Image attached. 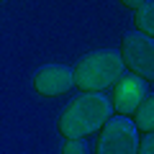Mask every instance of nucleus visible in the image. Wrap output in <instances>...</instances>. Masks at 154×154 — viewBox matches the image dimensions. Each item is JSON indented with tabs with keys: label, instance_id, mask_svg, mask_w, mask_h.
I'll use <instances>...</instances> for the list:
<instances>
[{
	"label": "nucleus",
	"instance_id": "nucleus-1",
	"mask_svg": "<svg viewBox=\"0 0 154 154\" xmlns=\"http://www.w3.org/2000/svg\"><path fill=\"white\" fill-rule=\"evenodd\" d=\"M110 116V103L103 93H82L62 110L57 131L64 139H85L98 131Z\"/></svg>",
	"mask_w": 154,
	"mask_h": 154
},
{
	"label": "nucleus",
	"instance_id": "nucleus-2",
	"mask_svg": "<svg viewBox=\"0 0 154 154\" xmlns=\"http://www.w3.org/2000/svg\"><path fill=\"white\" fill-rule=\"evenodd\" d=\"M121 72L123 62L118 51H90V54L80 57V62L72 67V88H77L80 93H103L118 80Z\"/></svg>",
	"mask_w": 154,
	"mask_h": 154
},
{
	"label": "nucleus",
	"instance_id": "nucleus-3",
	"mask_svg": "<svg viewBox=\"0 0 154 154\" xmlns=\"http://www.w3.org/2000/svg\"><path fill=\"white\" fill-rule=\"evenodd\" d=\"M121 62L123 67H128V72L139 75L144 82L152 85L154 80V41L144 33H123L121 38Z\"/></svg>",
	"mask_w": 154,
	"mask_h": 154
},
{
	"label": "nucleus",
	"instance_id": "nucleus-4",
	"mask_svg": "<svg viewBox=\"0 0 154 154\" xmlns=\"http://www.w3.org/2000/svg\"><path fill=\"white\" fill-rule=\"evenodd\" d=\"M136 139L139 131L128 116H118L116 118H105V123L100 126V136H98V154H134L136 152Z\"/></svg>",
	"mask_w": 154,
	"mask_h": 154
},
{
	"label": "nucleus",
	"instance_id": "nucleus-5",
	"mask_svg": "<svg viewBox=\"0 0 154 154\" xmlns=\"http://www.w3.org/2000/svg\"><path fill=\"white\" fill-rule=\"evenodd\" d=\"M113 93H110V110H116L118 116H131V110L136 108V103L149 93L146 82H144L139 75H118L113 85Z\"/></svg>",
	"mask_w": 154,
	"mask_h": 154
},
{
	"label": "nucleus",
	"instance_id": "nucleus-6",
	"mask_svg": "<svg viewBox=\"0 0 154 154\" xmlns=\"http://www.w3.org/2000/svg\"><path fill=\"white\" fill-rule=\"evenodd\" d=\"M33 90L41 98H62L72 90V69L64 64H46L33 75Z\"/></svg>",
	"mask_w": 154,
	"mask_h": 154
},
{
	"label": "nucleus",
	"instance_id": "nucleus-7",
	"mask_svg": "<svg viewBox=\"0 0 154 154\" xmlns=\"http://www.w3.org/2000/svg\"><path fill=\"white\" fill-rule=\"evenodd\" d=\"M131 118H134L131 123L136 126V131H141V134L154 131V95L152 93H146L136 103V108L131 110Z\"/></svg>",
	"mask_w": 154,
	"mask_h": 154
},
{
	"label": "nucleus",
	"instance_id": "nucleus-8",
	"mask_svg": "<svg viewBox=\"0 0 154 154\" xmlns=\"http://www.w3.org/2000/svg\"><path fill=\"white\" fill-rule=\"evenodd\" d=\"M134 26L139 33L154 38V0H144L134 13Z\"/></svg>",
	"mask_w": 154,
	"mask_h": 154
},
{
	"label": "nucleus",
	"instance_id": "nucleus-9",
	"mask_svg": "<svg viewBox=\"0 0 154 154\" xmlns=\"http://www.w3.org/2000/svg\"><path fill=\"white\" fill-rule=\"evenodd\" d=\"M59 152L62 154H82V152H88V141L85 139H64Z\"/></svg>",
	"mask_w": 154,
	"mask_h": 154
},
{
	"label": "nucleus",
	"instance_id": "nucleus-10",
	"mask_svg": "<svg viewBox=\"0 0 154 154\" xmlns=\"http://www.w3.org/2000/svg\"><path fill=\"white\" fill-rule=\"evenodd\" d=\"M136 152H141V154H152V152H154L152 131H149V134H141V139H136Z\"/></svg>",
	"mask_w": 154,
	"mask_h": 154
},
{
	"label": "nucleus",
	"instance_id": "nucleus-11",
	"mask_svg": "<svg viewBox=\"0 0 154 154\" xmlns=\"http://www.w3.org/2000/svg\"><path fill=\"white\" fill-rule=\"evenodd\" d=\"M118 3H121V5H123V8H128V11H136V8H139V5H141L144 0H118Z\"/></svg>",
	"mask_w": 154,
	"mask_h": 154
},
{
	"label": "nucleus",
	"instance_id": "nucleus-12",
	"mask_svg": "<svg viewBox=\"0 0 154 154\" xmlns=\"http://www.w3.org/2000/svg\"><path fill=\"white\" fill-rule=\"evenodd\" d=\"M0 3H5V0H0Z\"/></svg>",
	"mask_w": 154,
	"mask_h": 154
}]
</instances>
